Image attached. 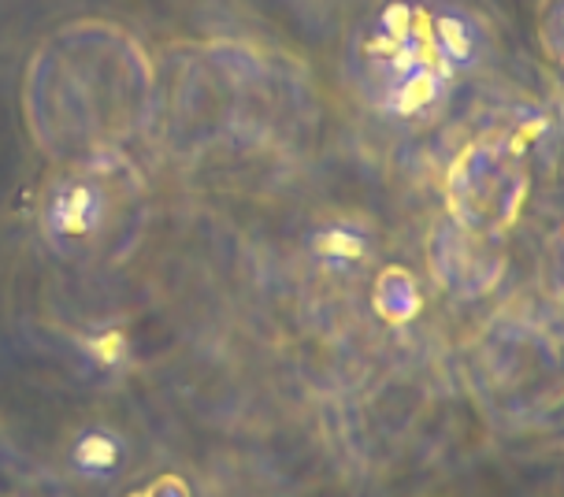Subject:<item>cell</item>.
Returning <instances> with one entry per match:
<instances>
[]
</instances>
